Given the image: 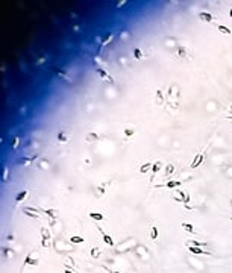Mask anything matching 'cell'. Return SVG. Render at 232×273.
<instances>
[{"label":"cell","mask_w":232,"mask_h":273,"mask_svg":"<svg viewBox=\"0 0 232 273\" xmlns=\"http://www.w3.org/2000/svg\"><path fill=\"white\" fill-rule=\"evenodd\" d=\"M40 232H41V235H43L41 246H43V247H49V246H50V238H52V235H50L49 229H47V228H41Z\"/></svg>","instance_id":"cell-1"},{"label":"cell","mask_w":232,"mask_h":273,"mask_svg":"<svg viewBox=\"0 0 232 273\" xmlns=\"http://www.w3.org/2000/svg\"><path fill=\"white\" fill-rule=\"evenodd\" d=\"M182 185V182L181 181H167L166 184H158V185H155L156 188H169V190H176V188H179Z\"/></svg>","instance_id":"cell-2"},{"label":"cell","mask_w":232,"mask_h":273,"mask_svg":"<svg viewBox=\"0 0 232 273\" xmlns=\"http://www.w3.org/2000/svg\"><path fill=\"white\" fill-rule=\"evenodd\" d=\"M205 153H206V150H203L202 153H197V155L194 156L193 163H191V169H197V167H200V164L203 163V159H205Z\"/></svg>","instance_id":"cell-3"},{"label":"cell","mask_w":232,"mask_h":273,"mask_svg":"<svg viewBox=\"0 0 232 273\" xmlns=\"http://www.w3.org/2000/svg\"><path fill=\"white\" fill-rule=\"evenodd\" d=\"M155 105L156 106H162V105H164V93H162L159 88L155 91Z\"/></svg>","instance_id":"cell-4"},{"label":"cell","mask_w":232,"mask_h":273,"mask_svg":"<svg viewBox=\"0 0 232 273\" xmlns=\"http://www.w3.org/2000/svg\"><path fill=\"white\" fill-rule=\"evenodd\" d=\"M188 252H191L194 255H211V252L203 250L202 247H194V246H188Z\"/></svg>","instance_id":"cell-5"},{"label":"cell","mask_w":232,"mask_h":273,"mask_svg":"<svg viewBox=\"0 0 232 273\" xmlns=\"http://www.w3.org/2000/svg\"><path fill=\"white\" fill-rule=\"evenodd\" d=\"M23 211V214H26L28 217H32V219H38L40 217V213H38V210H35V208H23L21 210Z\"/></svg>","instance_id":"cell-6"},{"label":"cell","mask_w":232,"mask_h":273,"mask_svg":"<svg viewBox=\"0 0 232 273\" xmlns=\"http://www.w3.org/2000/svg\"><path fill=\"white\" fill-rule=\"evenodd\" d=\"M197 17H199V20H202V21H205V23H211V21L214 20V17H213L210 12H199Z\"/></svg>","instance_id":"cell-7"},{"label":"cell","mask_w":232,"mask_h":273,"mask_svg":"<svg viewBox=\"0 0 232 273\" xmlns=\"http://www.w3.org/2000/svg\"><path fill=\"white\" fill-rule=\"evenodd\" d=\"M96 72L99 73V76H100V78H103L105 81H108V82L114 84V78H112V76H109V75L106 73V70H103V68H97V70H96Z\"/></svg>","instance_id":"cell-8"},{"label":"cell","mask_w":232,"mask_h":273,"mask_svg":"<svg viewBox=\"0 0 232 273\" xmlns=\"http://www.w3.org/2000/svg\"><path fill=\"white\" fill-rule=\"evenodd\" d=\"M175 191H176V193L179 194V197L182 199V203H185V205L190 203V196H188V193H185V191H182V190H179V188H176Z\"/></svg>","instance_id":"cell-9"},{"label":"cell","mask_w":232,"mask_h":273,"mask_svg":"<svg viewBox=\"0 0 232 273\" xmlns=\"http://www.w3.org/2000/svg\"><path fill=\"white\" fill-rule=\"evenodd\" d=\"M99 231H100V235H102V238H103V241L108 244V246H114V240H112V237L111 235H108L106 232H103L100 228H99Z\"/></svg>","instance_id":"cell-10"},{"label":"cell","mask_w":232,"mask_h":273,"mask_svg":"<svg viewBox=\"0 0 232 273\" xmlns=\"http://www.w3.org/2000/svg\"><path fill=\"white\" fill-rule=\"evenodd\" d=\"M161 167H162V164H161V161H156V163H153V166H152V179L150 181H153L155 179V175L158 173V172H161Z\"/></svg>","instance_id":"cell-11"},{"label":"cell","mask_w":232,"mask_h":273,"mask_svg":"<svg viewBox=\"0 0 232 273\" xmlns=\"http://www.w3.org/2000/svg\"><path fill=\"white\" fill-rule=\"evenodd\" d=\"M38 264H40V260L32 258V255H31V254L25 258V266H38Z\"/></svg>","instance_id":"cell-12"},{"label":"cell","mask_w":232,"mask_h":273,"mask_svg":"<svg viewBox=\"0 0 232 273\" xmlns=\"http://www.w3.org/2000/svg\"><path fill=\"white\" fill-rule=\"evenodd\" d=\"M149 235H150V240H152V241H156V238H158V235H159V231H158L156 226H150Z\"/></svg>","instance_id":"cell-13"},{"label":"cell","mask_w":232,"mask_h":273,"mask_svg":"<svg viewBox=\"0 0 232 273\" xmlns=\"http://www.w3.org/2000/svg\"><path fill=\"white\" fill-rule=\"evenodd\" d=\"M34 159H35V156H31V158H20L18 161H17V164H20V166H31Z\"/></svg>","instance_id":"cell-14"},{"label":"cell","mask_w":232,"mask_h":273,"mask_svg":"<svg viewBox=\"0 0 232 273\" xmlns=\"http://www.w3.org/2000/svg\"><path fill=\"white\" fill-rule=\"evenodd\" d=\"M88 217L93 219V220H96V222H103V220H105V216H103L102 213H90Z\"/></svg>","instance_id":"cell-15"},{"label":"cell","mask_w":232,"mask_h":273,"mask_svg":"<svg viewBox=\"0 0 232 273\" xmlns=\"http://www.w3.org/2000/svg\"><path fill=\"white\" fill-rule=\"evenodd\" d=\"M53 72H55V73H56V75H58V76H59L62 81H65V82H70V78H68V76H67V73H65V72H62L61 68H53Z\"/></svg>","instance_id":"cell-16"},{"label":"cell","mask_w":232,"mask_h":273,"mask_svg":"<svg viewBox=\"0 0 232 273\" xmlns=\"http://www.w3.org/2000/svg\"><path fill=\"white\" fill-rule=\"evenodd\" d=\"M112 38H114V34H111V32H106V34L102 37V41H100V43H102V46H106V44H108V43H109Z\"/></svg>","instance_id":"cell-17"},{"label":"cell","mask_w":232,"mask_h":273,"mask_svg":"<svg viewBox=\"0 0 232 273\" xmlns=\"http://www.w3.org/2000/svg\"><path fill=\"white\" fill-rule=\"evenodd\" d=\"M182 228L187 232H190V234H197V231L194 229V226L191 225V223H182Z\"/></svg>","instance_id":"cell-18"},{"label":"cell","mask_w":232,"mask_h":273,"mask_svg":"<svg viewBox=\"0 0 232 273\" xmlns=\"http://www.w3.org/2000/svg\"><path fill=\"white\" fill-rule=\"evenodd\" d=\"M152 166H153L152 163H144V164H143V166L140 167V173H141V175L147 173L149 170H152Z\"/></svg>","instance_id":"cell-19"},{"label":"cell","mask_w":232,"mask_h":273,"mask_svg":"<svg viewBox=\"0 0 232 273\" xmlns=\"http://www.w3.org/2000/svg\"><path fill=\"white\" fill-rule=\"evenodd\" d=\"M44 214H47V216L52 217V219H56V217L59 216V211H58V210H44Z\"/></svg>","instance_id":"cell-20"},{"label":"cell","mask_w":232,"mask_h":273,"mask_svg":"<svg viewBox=\"0 0 232 273\" xmlns=\"http://www.w3.org/2000/svg\"><path fill=\"white\" fill-rule=\"evenodd\" d=\"M173 172H175V166H173V164H167V166H166V170H164V176L169 178Z\"/></svg>","instance_id":"cell-21"},{"label":"cell","mask_w":232,"mask_h":273,"mask_svg":"<svg viewBox=\"0 0 232 273\" xmlns=\"http://www.w3.org/2000/svg\"><path fill=\"white\" fill-rule=\"evenodd\" d=\"M67 140H68L67 134H65L64 131H59V134H58V141H59V143H67Z\"/></svg>","instance_id":"cell-22"},{"label":"cell","mask_w":232,"mask_h":273,"mask_svg":"<svg viewBox=\"0 0 232 273\" xmlns=\"http://www.w3.org/2000/svg\"><path fill=\"white\" fill-rule=\"evenodd\" d=\"M28 196V190H23V191H20L17 196H15V202H21L23 199H25Z\"/></svg>","instance_id":"cell-23"},{"label":"cell","mask_w":232,"mask_h":273,"mask_svg":"<svg viewBox=\"0 0 232 273\" xmlns=\"http://www.w3.org/2000/svg\"><path fill=\"white\" fill-rule=\"evenodd\" d=\"M70 241L75 243V244H82L85 240H84L82 237H79V235H73V237H70Z\"/></svg>","instance_id":"cell-24"},{"label":"cell","mask_w":232,"mask_h":273,"mask_svg":"<svg viewBox=\"0 0 232 273\" xmlns=\"http://www.w3.org/2000/svg\"><path fill=\"white\" fill-rule=\"evenodd\" d=\"M96 140H99V135L96 132H91L90 135H87V141L88 143H93V141H96Z\"/></svg>","instance_id":"cell-25"},{"label":"cell","mask_w":232,"mask_h":273,"mask_svg":"<svg viewBox=\"0 0 232 273\" xmlns=\"http://www.w3.org/2000/svg\"><path fill=\"white\" fill-rule=\"evenodd\" d=\"M178 56L179 58H185V56H187V50H185L184 46H178Z\"/></svg>","instance_id":"cell-26"},{"label":"cell","mask_w":232,"mask_h":273,"mask_svg":"<svg viewBox=\"0 0 232 273\" xmlns=\"http://www.w3.org/2000/svg\"><path fill=\"white\" fill-rule=\"evenodd\" d=\"M187 244H188V246H194V247H203V246H206V243H200V241H197V240H191V241H188Z\"/></svg>","instance_id":"cell-27"},{"label":"cell","mask_w":232,"mask_h":273,"mask_svg":"<svg viewBox=\"0 0 232 273\" xmlns=\"http://www.w3.org/2000/svg\"><path fill=\"white\" fill-rule=\"evenodd\" d=\"M91 257L93 258H99L100 257V249L99 247H93L91 249Z\"/></svg>","instance_id":"cell-28"},{"label":"cell","mask_w":232,"mask_h":273,"mask_svg":"<svg viewBox=\"0 0 232 273\" xmlns=\"http://www.w3.org/2000/svg\"><path fill=\"white\" fill-rule=\"evenodd\" d=\"M219 31H220V32H223V34H226V35L232 34V32H231V29H229L228 26H225V25H219Z\"/></svg>","instance_id":"cell-29"},{"label":"cell","mask_w":232,"mask_h":273,"mask_svg":"<svg viewBox=\"0 0 232 273\" xmlns=\"http://www.w3.org/2000/svg\"><path fill=\"white\" fill-rule=\"evenodd\" d=\"M134 56L137 58V59H143V52H141V49H134Z\"/></svg>","instance_id":"cell-30"},{"label":"cell","mask_w":232,"mask_h":273,"mask_svg":"<svg viewBox=\"0 0 232 273\" xmlns=\"http://www.w3.org/2000/svg\"><path fill=\"white\" fill-rule=\"evenodd\" d=\"M134 134H135L134 129H125V136H132Z\"/></svg>","instance_id":"cell-31"},{"label":"cell","mask_w":232,"mask_h":273,"mask_svg":"<svg viewBox=\"0 0 232 273\" xmlns=\"http://www.w3.org/2000/svg\"><path fill=\"white\" fill-rule=\"evenodd\" d=\"M17 147H18V136H15L12 140V149H17Z\"/></svg>","instance_id":"cell-32"},{"label":"cell","mask_w":232,"mask_h":273,"mask_svg":"<svg viewBox=\"0 0 232 273\" xmlns=\"http://www.w3.org/2000/svg\"><path fill=\"white\" fill-rule=\"evenodd\" d=\"M8 169H5V173H2V181H8Z\"/></svg>","instance_id":"cell-33"},{"label":"cell","mask_w":232,"mask_h":273,"mask_svg":"<svg viewBox=\"0 0 232 273\" xmlns=\"http://www.w3.org/2000/svg\"><path fill=\"white\" fill-rule=\"evenodd\" d=\"M96 190H97V191H100V193H99V196H103V194H105V188H103V187H97Z\"/></svg>","instance_id":"cell-34"},{"label":"cell","mask_w":232,"mask_h":273,"mask_svg":"<svg viewBox=\"0 0 232 273\" xmlns=\"http://www.w3.org/2000/svg\"><path fill=\"white\" fill-rule=\"evenodd\" d=\"M11 254H12L11 249H5V255H6V257H11Z\"/></svg>","instance_id":"cell-35"},{"label":"cell","mask_w":232,"mask_h":273,"mask_svg":"<svg viewBox=\"0 0 232 273\" xmlns=\"http://www.w3.org/2000/svg\"><path fill=\"white\" fill-rule=\"evenodd\" d=\"M123 5H126V2H119V3H117V8H120V6H123Z\"/></svg>","instance_id":"cell-36"},{"label":"cell","mask_w":232,"mask_h":273,"mask_svg":"<svg viewBox=\"0 0 232 273\" xmlns=\"http://www.w3.org/2000/svg\"><path fill=\"white\" fill-rule=\"evenodd\" d=\"M64 273H76V272H73V270H68V269H65V270H64Z\"/></svg>","instance_id":"cell-37"},{"label":"cell","mask_w":232,"mask_h":273,"mask_svg":"<svg viewBox=\"0 0 232 273\" xmlns=\"http://www.w3.org/2000/svg\"><path fill=\"white\" fill-rule=\"evenodd\" d=\"M109 273H122V272H115V270H109Z\"/></svg>","instance_id":"cell-38"},{"label":"cell","mask_w":232,"mask_h":273,"mask_svg":"<svg viewBox=\"0 0 232 273\" xmlns=\"http://www.w3.org/2000/svg\"><path fill=\"white\" fill-rule=\"evenodd\" d=\"M229 15H231V17H232V9H231V11H229Z\"/></svg>","instance_id":"cell-39"},{"label":"cell","mask_w":232,"mask_h":273,"mask_svg":"<svg viewBox=\"0 0 232 273\" xmlns=\"http://www.w3.org/2000/svg\"><path fill=\"white\" fill-rule=\"evenodd\" d=\"M231 111H232V106H231Z\"/></svg>","instance_id":"cell-40"},{"label":"cell","mask_w":232,"mask_h":273,"mask_svg":"<svg viewBox=\"0 0 232 273\" xmlns=\"http://www.w3.org/2000/svg\"><path fill=\"white\" fill-rule=\"evenodd\" d=\"M231 123H232V119H231Z\"/></svg>","instance_id":"cell-41"},{"label":"cell","mask_w":232,"mask_h":273,"mask_svg":"<svg viewBox=\"0 0 232 273\" xmlns=\"http://www.w3.org/2000/svg\"><path fill=\"white\" fill-rule=\"evenodd\" d=\"M231 220H232V219H231Z\"/></svg>","instance_id":"cell-42"}]
</instances>
